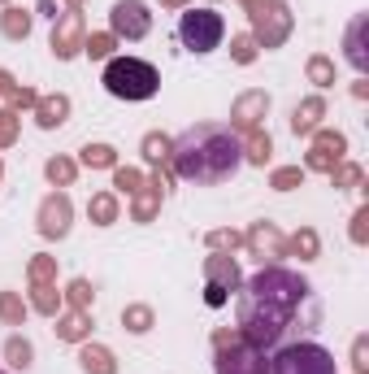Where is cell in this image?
I'll use <instances>...</instances> for the list:
<instances>
[{"label":"cell","mask_w":369,"mask_h":374,"mask_svg":"<svg viewBox=\"0 0 369 374\" xmlns=\"http://www.w3.org/2000/svg\"><path fill=\"white\" fill-rule=\"evenodd\" d=\"M309 301V283L300 274H287V270H261L257 279L243 292V305H239V327L248 335L252 348L265 344H278L283 331L291 327L295 309Z\"/></svg>","instance_id":"obj_1"},{"label":"cell","mask_w":369,"mask_h":374,"mask_svg":"<svg viewBox=\"0 0 369 374\" xmlns=\"http://www.w3.org/2000/svg\"><path fill=\"white\" fill-rule=\"evenodd\" d=\"M169 153H174V170L183 174L187 183H226L231 174L239 170L243 161V144L231 127H217V122H200V127H187L174 144H169Z\"/></svg>","instance_id":"obj_2"},{"label":"cell","mask_w":369,"mask_h":374,"mask_svg":"<svg viewBox=\"0 0 369 374\" xmlns=\"http://www.w3.org/2000/svg\"><path fill=\"white\" fill-rule=\"evenodd\" d=\"M105 87L117 101H148V96H157L161 74H157V66H148L139 57H113L105 66Z\"/></svg>","instance_id":"obj_3"},{"label":"cell","mask_w":369,"mask_h":374,"mask_svg":"<svg viewBox=\"0 0 369 374\" xmlns=\"http://www.w3.org/2000/svg\"><path fill=\"white\" fill-rule=\"evenodd\" d=\"M269 374H339V370H335V357L322 344L300 339V344L278 348L274 361H269Z\"/></svg>","instance_id":"obj_4"},{"label":"cell","mask_w":369,"mask_h":374,"mask_svg":"<svg viewBox=\"0 0 369 374\" xmlns=\"http://www.w3.org/2000/svg\"><path fill=\"white\" fill-rule=\"evenodd\" d=\"M221 35H226V22H221L217 9H187L179 18V39L191 53H213L221 44Z\"/></svg>","instance_id":"obj_5"},{"label":"cell","mask_w":369,"mask_h":374,"mask_svg":"<svg viewBox=\"0 0 369 374\" xmlns=\"http://www.w3.org/2000/svg\"><path fill=\"white\" fill-rule=\"evenodd\" d=\"M217 374H269L265 357H261V348L252 344H221V353H217Z\"/></svg>","instance_id":"obj_6"},{"label":"cell","mask_w":369,"mask_h":374,"mask_svg":"<svg viewBox=\"0 0 369 374\" xmlns=\"http://www.w3.org/2000/svg\"><path fill=\"white\" fill-rule=\"evenodd\" d=\"M148 27H153V18H148V9L139 5V0H117L113 5V31L117 35L139 39V35H148Z\"/></svg>","instance_id":"obj_7"},{"label":"cell","mask_w":369,"mask_h":374,"mask_svg":"<svg viewBox=\"0 0 369 374\" xmlns=\"http://www.w3.org/2000/svg\"><path fill=\"white\" fill-rule=\"evenodd\" d=\"M39 218H44L39 231H44L48 239H53V235H65V231H70V201H65V196H53V201L44 205Z\"/></svg>","instance_id":"obj_8"},{"label":"cell","mask_w":369,"mask_h":374,"mask_svg":"<svg viewBox=\"0 0 369 374\" xmlns=\"http://www.w3.org/2000/svg\"><path fill=\"white\" fill-rule=\"evenodd\" d=\"M343 157V135H322V139H317V148H313V157H309V166H317V170H326L330 161H339Z\"/></svg>","instance_id":"obj_9"},{"label":"cell","mask_w":369,"mask_h":374,"mask_svg":"<svg viewBox=\"0 0 369 374\" xmlns=\"http://www.w3.org/2000/svg\"><path fill=\"white\" fill-rule=\"evenodd\" d=\"M65 109H70L65 96H57V101H44V105H39V127H57V122L65 118Z\"/></svg>","instance_id":"obj_10"},{"label":"cell","mask_w":369,"mask_h":374,"mask_svg":"<svg viewBox=\"0 0 369 374\" xmlns=\"http://www.w3.org/2000/svg\"><path fill=\"white\" fill-rule=\"evenodd\" d=\"M74 35H79V18H70L65 27H61V35H53L57 57H70V53H74Z\"/></svg>","instance_id":"obj_11"},{"label":"cell","mask_w":369,"mask_h":374,"mask_svg":"<svg viewBox=\"0 0 369 374\" xmlns=\"http://www.w3.org/2000/svg\"><path fill=\"white\" fill-rule=\"evenodd\" d=\"M83 366L96 370V374H113V361H109L105 348H83Z\"/></svg>","instance_id":"obj_12"},{"label":"cell","mask_w":369,"mask_h":374,"mask_svg":"<svg viewBox=\"0 0 369 374\" xmlns=\"http://www.w3.org/2000/svg\"><path fill=\"white\" fill-rule=\"evenodd\" d=\"M317 118H322V101H309L304 109H295V131H313Z\"/></svg>","instance_id":"obj_13"},{"label":"cell","mask_w":369,"mask_h":374,"mask_svg":"<svg viewBox=\"0 0 369 374\" xmlns=\"http://www.w3.org/2000/svg\"><path fill=\"white\" fill-rule=\"evenodd\" d=\"M83 161H87V166H113V148L91 144V148H83Z\"/></svg>","instance_id":"obj_14"},{"label":"cell","mask_w":369,"mask_h":374,"mask_svg":"<svg viewBox=\"0 0 369 374\" xmlns=\"http://www.w3.org/2000/svg\"><path fill=\"white\" fill-rule=\"evenodd\" d=\"M91 213H96V222H101V227H105V222H113V213H117L113 196H96V201H91Z\"/></svg>","instance_id":"obj_15"},{"label":"cell","mask_w":369,"mask_h":374,"mask_svg":"<svg viewBox=\"0 0 369 374\" xmlns=\"http://www.w3.org/2000/svg\"><path fill=\"white\" fill-rule=\"evenodd\" d=\"M5 31H9L13 39L27 35V31H31V18H27V13H5Z\"/></svg>","instance_id":"obj_16"},{"label":"cell","mask_w":369,"mask_h":374,"mask_svg":"<svg viewBox=\"0 0 369 374\" xmlns=\"http://www.w3.org/2000/svg\"><path fill=\"white\" fill-rule=\"evenodd\" d=\"M48 179H53V183H70L74 179V166L70 161H48Z\"/></svg>","instance_id":"obj_17"},{"label":"cell","mask_w":369,"mask_h":374,"mask_svg":"<svg viewBox=\"0 0 369 374\" xmlns=\"http://www.w3.org/2000/svg\"><path fill=\"white\" fill-rule=\"evenodd\" d=\"M248 148H252V153H248L252 161H261V166L269 161V139H265V135H252V139H248Z\"/></svg>","instance_id":"obj_18"},{"label":"cell","mask_w":369,"mask_h":374,"mask_svg":"<svg viewBox=\"0 0 369 374\" xmlns=\"http://www.w3.org/2000/svg\"><path fill=\"white\" fill-rule=\"evenodd\" d=\"M9 357H13V366H31V348L22 339H9Z\"/></svg>","instance_id":"obj_19"},{"label":"cell","mask_w":369,"mask_h":374,"mask_svg":"<svg viewBox=\"0 0 369 374\" xmlns=\"http://www.w3.org/2000/svg\"><path fill=\"white\" fill-rule=\"evenodd\" d=\"M109 44H113L109 35H91V39H87V53H91V57H105V53H109Z\"/></svg>","instance_id":"obj_20"},{"label":"cell","mask_w":369,"mask_h":374,"mask_svg":"<svg viewBox=\"0 0 369 374\" xmlns=\"http://www.w3.org/2000/svg\"><path fill=\"white\" fill-rule=\"evenodd\" d=\"M143 148H148V157H153V161L169 153V144H165V139H157V135H148V139H143Z\"/></svg>","instance_id":"obj_21"},{"label":"cell","mask_w":369,"mask_h":374,"mask_svg":"<svg viewBox=\"0 0 369 374\" xmlns=\"http://www.w3.org/2000/svg\"><path fill=\"white\" fill-rule=\"evenodd\" d=\"M127 322L131 331H148V309H127Z\"/></svg>","instance_id":"obj_22"},{"label":"cell","mask_w":369,"mask_h":374,"mask_svg":"<svg viewBox=\"0 0 369 374\" xmlns=\"http://www.w3.org/2000/svg\"><path fill=\"white\" fill-rule=\"evenodd\" d=\"M291 183H300V170H283L278 179H274V187H283V192H287Z\"/></svg>","instance_id":"obj_23"},{"label":"cell","mask_w":369,"mask_h":374,"mask_svg":"<svg viewBox=\"0 0 369 374\" xmlns=\"http://www.w3.org/2000/svg\"><path fill=\"white\" fill-rule=\"evenodd\" d=\"M0 313H5V318L13 322V318H18L22 309H18V301H13V296H0Z\"/></svg>","instance_id":"obj_24"},{"label":"cell","mask_w":369,"mask_h":374,"mask_svg":"<svg viewBox=\"0 0 369 374\" xmlns=\"http://www.w3.org/2000/svg\"><path fill=\"white\" fill-rule=\"evenodd\" d=\"M9 139H13V118L0 113V144H9Z\"/></svg>","instance_id":"obj_25"},{"label":"cell","mask_w":369,"mask_h":374,"mask_svg":"<svg viewBox=\"0 0 369 374\" xmlns=\"http://www.w3.org/2000/svg\"><path fill=\"white\" fill-rule=\"evenodd\" d=\"M135 183H139V174H131V170H122V174H117V187H127V192H135Z\"/></svg>","instance_id":"obj_26"},{"label":"cell","mask_w":369,"mask_h":374,"mask_svg":"<svg viewBox=\"0 0 369 374\" xmlns=\"http://www.w3.org/2000/svg\"><path fill=\"white\" fill-rule=\"evenodd\" d=\"M0 92H9V79H5V74H0Z\"/></svg>","instance_id":"obj_27"}]
</instances>
